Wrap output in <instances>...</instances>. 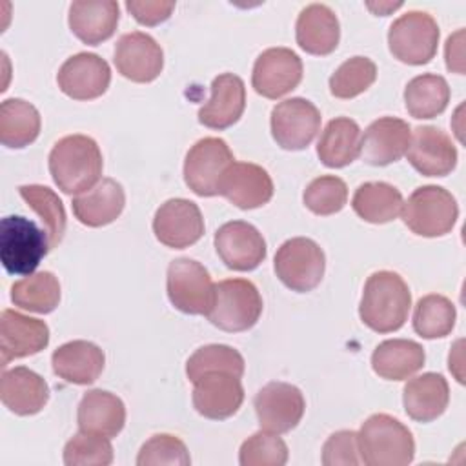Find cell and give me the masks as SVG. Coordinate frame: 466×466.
I'll return each instance as SVG.
<instances>
[{
    "mask_svg": "<svg viewBox=\"0 0 466 466\" xmlns=\"http://www.w3.org/2000/svg\"><path fill=\"white\" fill-rule=\"evenodd\" d=\"M102 153L87 135H67L55 142L49 153V173L66 195H80L91 189L102 175Z\"/></svg>",
    "mask_w": 466,
    "mask_h": 466,
    "instance_id": "6da1fadb",
    "label": "cell"
},
{
    "mask_svg": "<svg viewBox=\"0 0 466 466\" xmlns=\"http://www.w3.org/2000/svg\"><path fill=\"white\" fill-rule=\"evenodd\" d=\"M411 308V293L395 271H375L368 277L359 306L360 320L377 333H391L404 326Z\"/></svg>",
    "mask_w": 466,
    "mask_h": 466,
    "instance_id": "7a4b0ae2",
    "label": "cell"
},
{
    "mask_svg": "<svg viewBox=\"0 0 466 466\" xmlns=\"http://www.w3.org/2000/svg\"><path fill=\"white\" fill-rule=\"evenodd\" d=\"M357 437L360 462L368 466H406L415 457L411 431L388 413L368 417Z\"/></svg>",
    "mask_w": 466,
    "mask_h": 466,
    "instance_id": "3957f363",
    "label": "cell"
},
{
    "mask_svg": "<svg viewBox=\"0 0 466 466\" xmlns=\"http://www.w3.org/2000/svg\"><path fill=\"white\" fill-rule=\"evenodd\" d=\"M44 228L22 215H7L0 222V260L9 275H31L49 251Z\"/></svg>",
    "mask_w": 466,
    "mask_h": 466,
    "instance_id": "277c9868",
    "label": "cell"
},
{
    "mask_svg": "<svg viewBox=\"0 0 466 466\" xmlns=\"http://www.w3.org/2000/svg\"><path fill=\"white\" fill-rule=\"evenodd\" d=\"M262 313V297L248 279H224L215 284L208 320L222 331H246L257 324Z\"/></svg>",
    "mask_w": 466,
    "mask_h": 466,
    "instance_id": "5b68a950",
    "label": "cell"
},
{
    "mask_svg": "<svg viewBox=\"0 0 466 466\" xmlns=\"http://www.w3.org/2000/svg\"><path fill=\"white\" fill-rule=\"evenodd\" d=\"M404 224L420 237H442L450 233L459 217L455 197L441 186L417 187L402 204Z\"/></svg>",
    "mask_w": 466,
    "mask_h": 466,
    "instance_id": "8992f818",
    "label": "cell"
},
{
    "mask_svg": "<svg viewBox=\"0 0 466 466\" xmlns=\"http://www.w3.org/2000/svg\"><path fill=\"white\" fill-rule=\"evenodd\" d=\"M439 44V25L435 18L424 11H408L400 15L388 31L390 53L404 64H428Z\"/></svg>",
    "mask_w": 466,
    "mask_h": 466,
    "instance_id": "52a82bcc",
    "label": "cell"
},
{
    "mask_svg": "<svg viewBox=\"0 0 466 466\" xmlns=\"http://www.w3.org/2000/svg\"><path fill=\"white\" fill-rule=\"evenodd\" d=\"M273 266L279 280L286 288L297 293H308L320 284L326 257L315 240L308 237H295L277 249Z\"/></svg>",
    "mask_w": 466,
    "mask_h": 466,
    "instance_id": "ba28073f",
    "label": "cell"
},
{
    "mask_svg": "<svg viewBox=\"0 0 466 466\" xmlns=\"http://www.w3.org/2000/svg\"><path fill=\"white\" fill-rule=\"evenodd\" d=\"M166 288L169 302L182 313L206 315L211 308L215 284L209 271L193 258L180 257L169 262Z\"/></svg>",
    "mask_w": 466,
    "mask_h": 466,
    "instance_id": "9c48e42d",
    "label": "cell"
},
{
    "mask_svg": "<svg viewBox=\"0 0 466 466\" xmlns=\"http://www.w3.org/2000/svg\"><path fill=\"white\" fill-rule=\"evenodd\" d=\"M235 162L226 140L206 137L197 140L184 160V180L198 197L218 195L220 180L226 169Z\"/></svg>",
    "mask_w": 466,
    "mask_h": 466,
    "instance_id": "30bf717a",
    "label": "cell"
},
{
    "mask_svg": "<svg viewBox=\"0 0 466 466\" xmlns=\"http://www.w3.org/2000/svg\"><path fill=\"white\" fill-rule=\"evenodd\" d=\"M271 135L277 146L288 151L308 147L320 129V111L302 96L279 102L271 109Z\"/></svg>",
    "mask_w": 466,
    "mask_h": 466,
    "instance_id": "8fae6325",
    "label": "cell"
},
{
    "mask_svg": "<svg viewBox=\"0 0 466 466\" xmlns=\"http://www.w3.org/2000/svg\"><path fill=\"white\" fill-rule=\"evenodd\" d=\"M253 406L260 428L279 435L291 431L300 422L306 410L302 391L280 380L262 386L253 399Z\"/></svg>",
    "mask_w": 466,
    "mask_h": 466,
    "instance_id": "7c38bea8",
    "label": "cell"
},
{
    "mask_svg": "<svg viewBox=\"0 0 466 466\" xmlns=\"http://www.w3.org/2000/svg\"><path fill=\"white\" fill-rule=\"evenodd\" d=\"M300 80L302 60L288 47H269L253 64L251 86L264 98L277 100L293 91Z\"/></svg>",
    "mask_w": 466,
    "mask_h": 466,
    "instance_id": "4fadbf2b",
    "label": "cell"
},
{
    "mask_svg": "<svg viewBox=\"0 0 466 466\" xmlns=\"http://www.w3.org/2000/svg\"><path fill=\"white\" fill-rule=\"evenodd\" d=\"M157 240L173 249H184L204 235V218L198 206L187 198L166 200L153 217Z\"/></svg>",
    "mask_w": 466,
    "mask_h": 466,
    "instance_id": "5bb4252c",
    "label": "cell"
},
{
    "mask_svg": "<svg viewBox=\"0 0 466 466\" xmlns=\"http://www.w3.org/2000/svg\"><path fill=\"white\" fill-rule=\"evenodd\" d=\"M215 249L226 268L251 271L266 258V240L249 222L231 220L215 231Z\"/></svg>",
    "mask_w": 466,
    "mask_h": 466,
    "instance_id": "9a60e30c",
    "label": "cell"
},
{
    "mask_svg": "<svg viewBox=\"0 0 466 466\" xmlns=\"http://www.w3.org/2000/svg\"><path fill=\"white\" fill-rule=\"evenodd\" d=\"M116 71L137 84L153 82L164 67V53L153 36L142 31L126 33L115 44Z\"/></svg>",
    "mask_w": 466,
    "mask_h": 466,
    "instance_id": "2e32d148",
    "label": "cell"
},
{
    "mask_svg": "<svg viewBox=\"0 0 466 466\" xmlns=\"http://www.w3.org/2000/svg\"><path fill=\"white\" fill-rule=\"evenodd\" d=\"M58 87L73 100H93L102 96L111 82L109 64L95 53H76L58 69Z\"/></svg>",
    "mask_w": 466,
    "mask_h": 466,
    "instance_id": "e0dca14e",
    "label": "cell"
},
{
    "mask_svg": "<svg viewBox=\"0 0 466 466\" xmlns=\"http://www.w3.org/2000/svg\"><path fill=\"white\" fill-rule=\"evenodd\" d=\"M408 162L424 177H446L457 166V147L435 126H419L411 131L406 149Z\"/></svg>",
    "mask_w": 466,
    "mask_h": 466,
    "instance_id": "ac0fdd59",
    "label": "cell"
},
{
    "mask_svg": "<svg viewBox=\"0 0 466 466\" xmlns=\"http://www.w3.org/2000/svg\"><path fill=\"white\" fill-rule=\"evenodd\" d=\"M244 402L240 377L228 371L204 373L193 382V406L211 420H222L238 411Z\"/></svg>",
    "mask_w": 466,
    "mask_h": 466,
    "instance_id": "d6986e66",
    "label": "cell"
},
{
    "mask_svg": "<svg viewBox=\"0 0 466 466\" xmlns=\"http://www.w3.org/2000/svg\"><path fill=\"white\" fill-rule=\"evenodd\" d=\"M49 344V328L44 320L4 309L0 315V353L2 368L11 360L35 355Z\"/></svg>",
    "mask_w": 466,
    "mask_h": 466,
    "instance_id": "ffe728a7",
    "label": "cell"
},
{
    "mask_svg": "<svg viewBox=\"0 0 466 466\" xmlns=\"http://www.w3.org/2000/svg\"><path fill=\"white\" fill-rule=\"evenodd\" d=\"M218 195L240 209H255L271 200L273 180L258 164L233 162L220 180Z\"/></svg>",
    "mask_w": 466,
    "mask_h": 466,
    "instance_id": "44dd1931",
    "label": "cell"
},
{
    "mask_svg": "<svg viewBox=\"0 0 466 466\" xmlns=\"http://www.w3.org/2000/svg\"><path fill=\"white\" fill-rule=\"evenodd\" d=\"M411 127L406 120L382 116L371 122L360 138V157L370 166L397 162L410 146Z\"/></svg>",
    "mask_w": 466,
    "mask_h": 466,
    "instance_id": "7402d4cb",
    "label": "cell"
},
{
    "mask_svg": "<svg viewBox=\"0 0 466 466\" xmlns=\"http://www.w3.org/2000/svg\"><path fill=\"white\" fill-rule=\"evenodd\" d=\"M246 107V87L240 76L222 73L211 82V96L198 109V122L209 129H226L238 122Z\"/></svg>",
    "mask_w": 466,
    "mask_h": 466,
    "instance_id": "603a6c76",
    "label": "cell"
},
{
    "mask_svg": "<svg viewBox=\"0 0 466 466\" xmlns=\"http://www.w3.org/2000/svg\"><path fill=\"white\" fill-rule=\"evenodd\" d=\"M126 206V193L115 178H100L91 189L73 197L76 220L87 228H102L116 220Z\"/></svg>",
    "mask_w": 466,
    "mask_h": 466,
    "instance_id": "cb8c5ba5",
    "label": "cell"
},
{
    "mask_svg": "<svg viewBox=\"0 0 466 466\" xmlns=\"http://www.w3.org/2000/svg\"><path fill=\"white\" fill-rule=\"evenodd\" d=\"M0 399L15 415H35L47 404L49 386L36 371L15 366L2 373Z\"/></svg>",
    "mask_w": 466,
    "mask_h": 466,
    "instance_id": "d4e9b609",
    "label": "cell"
},
{
    "mask_svg": "<svg viewBox=\"0 0 466 466\" xmlns=\"http://www.w3.org/2000/svg\"><path fill=\"white\" fill-rule=\"evenodd\" d=\"M295 38L302 51L324 56L335 51L340 38V25L335 11L326 4L306 5L295 24Z\"/></svg>",
    "mask_w": 466,
    "mask_h": 466,
    "instance_id": "484cf974",
    "label": "cell"
},
{
    "mask_svg": "<svg viewBox=\"0 0 466 466\" xmlns=\"http://www.w3.org/2000/svg\"><path fill=\"white\" fill-rule=\"evenodd\" d=\"M120 18L115 0H78L69 5V29L87 46H98L113 36Z\"/></svg>",
    "mask_w": 466,
    "mask_h": 466,
    "instance_id": "4316f807",
    "label": "cell"
},
{
    "mask_svg": "<svg viewBox=\"0 0 466 466\" xmlns=\"http://www.w3.org/2000/svg\"><path fill=\"white\" fill-rule=\"evenodd\" d=\"M104 351L89 340H71L58 346L51 355L55 375L69 384H93L104 370Z\"/></svg>",
    "mask_w": 466,
    "mask_h": 466,
    "instance_id": "83f0119b",
    "label": "cell"
},
{
    "mask_svg": "<svg viewBox=\"0 0 466 466\" xmlns=\"http://www.w3.org/2000/svg\"><path fill=\"white\" fill-rule=\"evenodd\" d=\"M76 422L84 433L113 439L126 424V406L122 399L111 391L89 390L78 404Z\"/></svg>",
    "mask_w": 466,
    "mask_h": 466,
    "instance_id": "f1b7e54d",
    "label": "cell"
},
{
    "mask_svg": "<svg viewBox=\"0 0 466 466\" xmlns=\"http://www.w3.org/2000/svg\"><path fill=\"white\" fill-rule=\"evenodd\" d=\"M450 402V388L441 373H422L406 382L402 390L404 411L417 422H431L444 413Z\"/></svg>",
    "mask_w": 466,
    "mask_h": 466,
    "instance_id": "f546056e",
    "label": "cell"
},
{
    "mask_svg": "<svg viewBox=\"0 0 466 466\" xmlns=\"http://www.w3.org/2000/svg\"><path fill=\"white\" fill-rule=\"evenodd\" d=\"M426 360L424 348L410 339H388L371 353L373 371L386 380H404L417 373Z\"/></svg>",
    "mask_w": 466,
    "mask_h": 466,
    "instance_id": "4dcf8cb0",
    "label": "cell"
},
{
    "mask_svg": "<svg viewBox=\"0 0 466 466\" xmlns=\"http://www.w3.org/2000/svg\"><path fill=\"white\" fill-rule=\"evenodd\" d=\"M360 127L348 116L329 120L319 138L317 155L326 167H344L360 155Z\"/></svg>",
    "mask_w": 466,
    "mask_h": 466,
    "instance_id": "1f68e13d",
    "label": "cell"
},
{
    "mask_svg": "<svg viewBox=\"0 0 466 466\" xmlns=\"http://www.w3.org/2000/svg\"><path fill=\"white\" fill-rule=\"evenodd\" d=\"M40 113L24 98H7L0 106V142L20 149L33 144L40 133Z\"/></svg>",
    "mask_w": 466,
    "mask_h": 466,
    "instance_id": "d6a6232c",
    "label": "cell"
},
{
    "mask_svg": "<svg viewBox=\"0 0 466 466\" xmlns=\"http://www.w3.org/2000/svg\"><path fill=\"white\" fill-rule=\"evenodd\" d=\"M400 191L388 182H364L351 198L353 211L370 224H386L397 218L402 209Z\"/></svg>",
    "mask_w": 466,
    "mask_h": 466,
    "instance_id": "836d02e7",
    "label": "cell"
},
{
    "mask_svg": "<svg viewBox=\"0 0 466 466\" xmlns=\"http://www.w3.org/2000/svg\"><path fill=\"white\" fill-rule=\"evenodd\" d=\"M450 102V86L444 76L424 73L413 76L404 87V106L413 118H433Z\"/></svg>",
    "mask_w": 466,
    "mask_h": 466,
    "instance_id": "e575fe53",
    "label": "cell"
},
{
    "mask_svg": "<svg viewBox=\"0 0 466 466\" xmlns=\"http://www.w3.org/2000/svg\"><path fill=\"white\" fill-rule=\"evenodd\" d=\"M15 306L33 313H51L60 302V282L51 271L25 275L11 286Z\"/></svg>",
    "mask_w": 466,
    "mask_h": 466,
    "instance_id": "d590c367",
    "label": "cell"
},
{
    "mask_svg": "<svg viewBox=\"0 0 466 466\" xmlns=\"http://www.w3.org/2000/svg\"><path fill=\"white\" fill-rule=\"evenodd\" d=\"M24 202L40 217L42 226L49 238V248H56L66 231V209L58 195L40 184H25L18 187Z\"/></svg>",
    "mask_w": 466,
    "mask_h": 466,
    "instance_id": "8d00e7d4",
    "label": "cell"
},
{
    "mask_svg": "<svg viewBox=\"0 0 466 466\" xmlns=\"http://www.w3.org/2000/svg\"><path fill=\"white\" fill-rule=\"evenodd\" d=\"M457 311L453 302L437 293L419 299L413 309V329L422 339H441L451 333Z\"/></svg>",
    "mask_w": 466,
    "mask_h": 466,
    "instance_id": "74e56055",
    "label": "cell"
},
{
    "mask_svg": "<svg viewBox=\"0 0 466 466\" xmlns=\"http://www.w3.org/2000/svg\"><path fill=\"white\" fill-rule=\"evenodd\" d=\"M377 78V66L368 56H351L329 76V93L335 98H355Z\"/></svg>",
    "mask_w": 466,
    "mask_h": 466,
    "instance_id": "f35d334b",
    "label": "cell"
},
{
    "mask_svg": "<svg viewBox=\"0 0 466 466\" xmlns=\"http://www.w3.org/2000/svg\"><path fill=\"white\" fill-rule=\"evenodd\" d=\"M228 371L237 377L244 375V357L231 346L208 344L198 348L186 362V375L195 382L204 373Z\"/></svg>",
    "mask_w": 466,
    "mask_h": 466,
    "instance_id": "ab89813d",
    "label": "cell"
},
{
    "mask_svg": "<svg viewBox=\"0 0 466 466\" xmlns=\"http://www.w3.org/2000/svg\"><path fill=\"white\" fill-rule=\"evenodd\" d=\"M304 206L320 217L339 213L348 202V186L335 175H322L313 178L302 195Z\"/></svg>",
    "mask_w": 466,
    "mask_h": 466,
    "instance_id": "60d3db41",
    "label": "cell"
},
{
    "mask_svg": "<svg viewBox=\"0 0 466 466\" xmlns=\"http://www.w3.org/2000/svg\"><path fill=\"white\" fill-rule=\"evenodd\" d=\"M242 466H284L288 462V446L271 431H257L248 437L238 450Z\"/></svg>",
    "mask_w": 466,
    "mask_h": 466,
    "instance_id": "b9f144b4",
    "label": "cell"
},
{
    "mask_svg": "<svg viewBox=\"0 0 466 466\" xmlns=\"http://www.w3.org/2000/svg\"><path fill=\"white\" fill-rule=\"evenodd\" d=\"M113 462V446L107 437L76 433L64 446L66 466H107Z\"/></svg>",
    "mask_w": 466,
    "mask_h": 466,
    "instance_id": "7bdbcfd3",
    "label": "cell"
},
{
    "mask_svg": "<svg viewBox=\"0 0 466 466\" xmlns=\"http://www.w3.org/2000/svg\"><path fill=\"white\" fill-rule=\"evenodd\" d=\"M138 466H189L186 444L169 433H157L146 441L137 457Z\"/></svg>",
    "mask_w": 466,
    "mask_h": 466,
    "instance_id": "ee69618b",
    "label": "cell"
},
{
    "mask_svg": "<svg viewBox=\"0 0 466 466\" xmlns=\"http://www.w3.org/2000/svg\"><path fill=\"white\" fill-rule=\"evenodd\" d=\"M324 466H357L360 464L359 437L351 430H340L328 437L322 446Z\"/></svg>",
    "mask_w": 466,
    "mask_h": 466,
    "instance_id": "f6af8a7d",
    "label": "cell"
},
{
    "mask_svg": "<svg viewBox=\"0 0 466 466\" xmlns=\"http://www.w3.org/2000/svg\"><path fill=\"white\" fill-rule=\"evenodd\" d=\"M126 9L142 25H157L167 20L175 9V2L162 0H127Z\"/></svg>",
    "mask_w": 466,
    "mask_h": 466,
    "instance_id": "bcb514c9",
    "label": "cell"
},
{
    "mask_svg": "<svg viewBox=\"0 0 466 466\" xmlns=\"http://www.w3.org/2000/svg\"><path fill=\"white\" fill-rule=\"evenodd\" d=\"M446 67L453 73H464V29H459L446 40L444 47Z\"/></svg>",
    "mask_w": 466,
    "mask_h": 466,
    "instance_id": "7dc6e473",
    "label": "cell"
},
{
    "mask_svg": "<svg viewBox=\"0 0 466 466\" xmlns=\"http://www.w3.org/2000/svg\"><path fill=\"white\" fill-rule=\"evenodd\" d=\"M368 9H371L375 15H380V16H386L390 11H395L402 5V2H397V4H391V2H379V4H371L368 2L366 4Z\"/></svg>",
    "mask_w": 466,
    "mask_h": 466,
    "instance_id": "c3c4849f",
    "label": "cell"
}]
</instances>
